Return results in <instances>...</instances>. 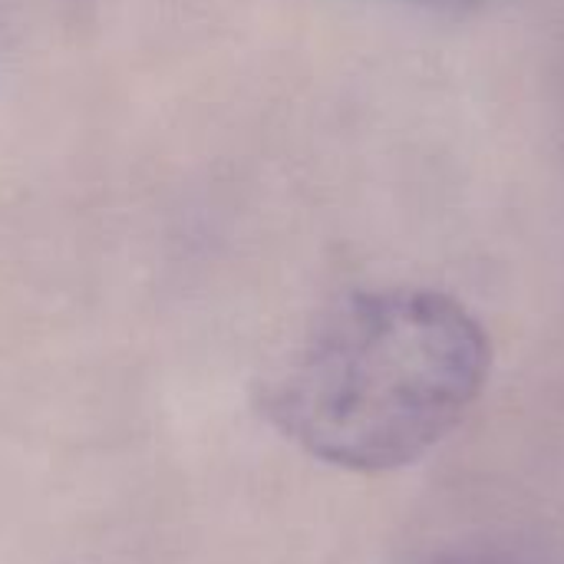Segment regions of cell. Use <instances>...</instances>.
I'll use <instances>...</instances> for the list:
<instances>
[{
    "label": "cell",
    "mask_w": 564,
    "mask_h": 564,
    "mask_svg": "<svg viewBox=\"0 0 564 564\" xmlns=\"http://www.w3.org/2000/svg\"><path fill=\"white\" fill-rule=\"evenodd\" d=\"M426 564H496L489 558H476V555H443V558H433Z\"/></svg>",
    "instance_id": "obj_2"
},
{
    "label": "cell",
    "mask_w": 564,
    "mask_h": 564,
    "mask_svg": "<svg viewBox=\"0 0 564 564\" xmlns=\"http://www.w3.org/2000/svg\"><path fill=\"white\" fill-rule=\"evenodd\" d=\"M489 340L440 291H367L344 301L271 383L264 413L307 456L393 473L436 449L479 400Z\"/></svg>",
    "instance_id": "obj_1"
},
{
    "label": "cell",
    "mask_w": 564,
    "mask_h": 564,
    "mask_svg": "<svg viewBox=\"0 0 564 564\" xmlns=\"http://www.w3.org/2000/svg\"><path fill=\"white\" fill-rule=\"evenodd\" d=\"M456 3H459V0H456Z\"/></svg>",
    "instance_id": "obj_3"
}]
</instances>
